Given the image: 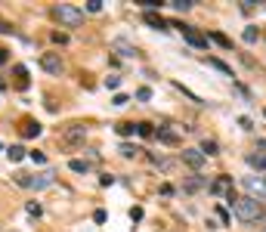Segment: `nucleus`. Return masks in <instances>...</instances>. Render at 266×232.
I'll return each instance as SVG.
<instances>
[{
	"instance_id": "nucleus-27",
	"label": "nucleus",
	"mask_w": 266,
	"mask_h": 232,
	"mask_svg": "<svg viewBox=\"0 0 266 232\" xmlns=\"http://www.w3.org/2000/svg\"><path fill=\"white\" fill-rule=\"evenodd\" d=\"M127 102H130V99H127V96H124V93H118V96H115V99H112V105H118V109H121V105H127Z\"/></svg>"
},
{
	"instance_id": "nucleus-2",
	"label": "nucleus",
	"mask_w": 266,
	"mask_h": 232,
	"mask_svg": "<svg viewBox=\"0 0 266 232\" xmlns=\"http://www.w3.org/2000/svg\"><path fill=\"white\" fill-rule=\"evenodd\" d=\"M53 16H56L59 25H65V28H81V25H84V10H78L74 3H59L53 10Z\"/></svg>"
},
{
	"instance_id": "nucleus-12",
	"label": "nucleus",
	"mask_w": 266,
	"mask_h": 232,
	"mask_svg": "<svg viewBox=\"0 0 266 232\" xmlns=\"http://www.w3.org/2000/svg\"><path fill=\"white\" fill-rule=\"evenodd\" d=\"M40 130H44V127H40L37 121H25L22 124V136H40Z\"/></svg>"
},
{
	"instance_id": "nucleus-10",
	"label": "nucleus",
	"mask_w": 266,
	"mask_h": 232,
	"mask_svg": "<svg viewBox=\"0 0 266 232\" xmlns=\"http://www.w3.org/2000/svg\"><path fill=\"white\" fill-rule=\"evenodd\" d=\"M158 139L167 143V146H177L180 143V133H177V130H170V127H158Z\"/></svg>"
},
{
	"instance_id": "nucleus-4",
	"label": "nucleus",
	"mask_w": 266,
	"mask_h": 232,
	"mask_svg": "<svg viewBox=\"0 0 266 232\" xmlns=\"http://www.w3.org/2000/svg\"><path fill=\"white\" fill-rule=\"evenodd\" d=\"M183 161H186V164H189L192 170H201L207 158L201 155V149H183Z\"/></svg>"
},
{
	"instance_id": "nucleus-20",
	"label": "nucleus",
	"mask_w": 266,
	"mask_h": 232,
	"mask_svg": "<svg viewBox=\"0 0 266 232\" xmlns=\"http://www.w3.org/2000/svg\"><path fill=\"white\" fill-rule=\"evenodd\" d=\"M170 6L177 13H186V10H192V0H170Z\"/></svg>"
},
{
	"instance_id": "nucleus-32",
	"label": "nucleus",
	"mask_w": 266,
	"mask_h": 232,
	"mask_svg": "<svg viewBox=\"0 0 266 232\" xmlns=\"http://www.w3.org/2000/svg\"><path fill=\"white\" fill-rule=\"evenodd\" d=\"M0 62H6V53H3V50H0Z\"/></svg>"
},
{
	"instance_id": "nucleus-33",
	"label": "nucleus",
	"mask_w": 266,
	"mask_h": 232,
	"mask_svg": "<svg viewBox=\"0 0 266 232\" xmlns=\"http://www.w3.org/2000/svg\"><path fill=\"white\" fill-rule=\"evenodd\" d=\"M0 152H3V146H0Z\"/></svg>"
},
{
	"instance_id": "nucleus-18",
	"label": "nucleus",
	"mask_w": 266,
	"mask_h": 232,
	"mask_svg": "<svg viewBox=\"0 0 266 232\" xmlns=\"http://www.w3.org/2000/svg\"><path fill=\"white\" fill-rule=\"evenodd\" d=\"M201 155L207 158V155H217V139H204L201 143Z\"/></svg>"
},
{
	"instance_id": "nucleus-26",
	"label": "nucleus",
	"mask_w": 266,
	"mask_h": 232,
	"mask_svg": "<svg viewBox=\"0 0 266 232\" xmlns=\"http://www.w3.org/2000/svg\"><path fill=\"white\" fill-rule=\"evenodd\" d=\"M102 10V0H87V13H99Z\"/></svg>"
},
{
	"instance_id": "nucleus-5",
	"label": "nucleus",
	"mask_w": 266,
	"mask_h": 232,
	"mask_svg": "<svg viewBox=\"0 0 266 232\" xmlns=\"http://www.w3.org/2000/svg\"><path fill=\"white\" fill-rule=\"evenodd\" d=\"M242 183H245V189H248V198H257V201H260V195L266 192V180H257V177H245Z\"/></svg>"
},
{
	"instance_id": "nucleus-21",
	"label": "nucleus",
	"mask_w": 266,
	"mask_h": 232,
	"mask_svg": "<svg viewBox=\"0 0 266 232\" xmlns=\"http://www.w3.org/2000/svg\"><path fill=\"white\" fill-rule=\"evenodd\" d=\"M68 167H71L74 173H87V170H90V164H87V161H81V158H74V161L68 164Z\"/></svg>"
},
{
	"instance_id": "nucleus-6",
	"label": "nucleus",
	"mask_w": 266,
	"mask_h": 232,
	"mask_svg": "<svg viewBox=\"0 0 266 232\" xmlns=\"http://www.w3.org/2000/svg\"><path fill=\"white\" fill-rule=\"evenodd\" d=\"M40 68L50 71V74H59V71H62V59H59V53H44V56H40Z\"/></svg>"
},
{
	"instance_id": "nucleus-31",
	"label": "nucleus",
	"mask_w": 266,
	"mask_h": 232,
	"mask_svg": "<svg viewBox=\"0 0 266 232\" xmlns=\"http://www.w3.org/2000/svg\"><path fill=\"white\" fill-rule=\"evenodd\" d=\"M238 124H242L245 130H251V127H254V121H251V118H238Z\"/></svg>"
},
{
	"instance_id": "nucleus-22",
	"label": "nucleus",
	"mask_w": 266,
	"mask_h": 232,
	"mask_svg": "<svg viewBox=\"0 0 266 232\" xmlns=\"http://www.w3.org/2000/svg\"><path fill=\"white\" fill-rule=\"evenodd\" d=\"M121 87V78L118 74H109V78H105V90H118Z\"/></svg>"
},
{
	"instance_id": "nucleus-24",
	"label": "nucleus",
	"mask_w": 266,
	"mask_h": 232,
	"mask_svg": "<svg viewBox=\"0 0 266 232\" xmlns=\"http://www.w3.org/2000/svg\"><path fill=\"white\" fill-rule=\"evenodd\" d=\"M25 211H28L31 217H40V204L37 201H28V204H25Z\"/></svg>"
},
{
	"instance_id": "nucleus-13",
	"label": "nucleus",
	"mask_w": 266,
	"mask_h": 232,
	"mask_svg": "<svg viewBox=\"0 0 266 232\" xmlns=\"http://www.w3.org/2000/svg\"><path fill=\"white\" fill-rule=\"evenodd\" d=\"M229 186H232V177H220V180H214L211 192H214V195H220V192H226Z\"/></svg>"
},
{
	"instance_id": "nucleus-19",
	"label": "nucleus",
	"mask_w": 266,
	"mask_h": 232,
	"mask_svg": "<svg viewBox=\"0 0 266 232\" xmlns=\"http://www.w3.org/2000/svg\"><path fill=\"white\" fill-rule=\"evenodd\" d=\"M242 37H245V44H257V37H260V31H257V28H254V25H248V28H245V34H242Z\"/></svg>"
},
{
	"instance_id": "nucleus-23",
	"label": "nucleus",
	"mask_w": 266,
	"mask_h": 232,
	"mask_svg": "<svg viewBox=\"0 0 266 232\" xmlns=\"http://www.w3.org/2000/svg\"><path fill=\"white\" fill-rule=\"evenodd\" d=\"M136 99H139V102H149V99H152V90H149V87H139V90H136Z\"/></svg>"
},
{
	"instance_id": "nucleus-30",
	"label": "nucleus",
	"mask_w": 266,
	"mask_h": 232,
	"mask_svg": "<svg viewBox=\"0 0 266 232\" xmlns=\"http://www.w3.org/2000/svg\"><path fill=\"white\" fill-rule=\"evenodd\" d=\"M211 65H214V68H217V71H223V74H229V68H226V65H223L220 59H211Z\"/></svg>"
},
{
	"instance_id": "nucleus-25",
	"label": "nucleus",
	"mask_w": 266,
	"mask_h": 232,
	"mask_svg": "<svg viewBox=\"0 0 266 232\" xmlns=\"http://www.w3.org/2000/svg\"><path fill=\"white\" fill-rule=\"evenodd\" d=\"M136 133L139 136H152V124H136Z\"/></svg>"
},
{
	"instance_id": "nucleus-14",
	"label": "nucleus",
	"mask_w": 266,
	"mask_h": 232,
	"mask_svg": "<svg viewBox=\"0 0 266 232\" xmlns=\"http://www.w3.org/2000/svg\"><path fill=\"white\" fill-rule=\"evenodd\" d=\"M248 164H251V167L266 170V152H254V155H248Z\"/></svg>"
},
{
	"instance_id": "nucleus-9",
	"label": "nucleus",
	"mask_w": 266,
	"mask_h": 232,
	"mask_svg": "<svg viewBox=\"0 0 266 232\" xmlns=\"http://www.w3.org/2000/svg\"><path fill=\"white\" fill-rule=\"evenodd\" d=\"M180 31H183V37H186L192 47H198V50H204V47H207V37H204V34H198L195 28H189V25H180Z\"/></svg>"
},
{
	"instance_id": "nucleus-29",
	"label": "nucleus",
	"mask_w": 266,
	"mask_h": 232,
	"mask_svg": "<svg viewBox=\"0 0 266 232\" xmlns=\"http://www.w3.org/2000/svg\"><path fill=\"white\" fill-rule=\"evenodd\" d=\"M31 161H34V164H44L47 155H44V152H31Z\"/></svg>"
},
{
	"instance_id": "nucleus-16",
	"label": "nucleus",
	"mask_w": 266,
	"mask_h": 232,
	"mask_svg": "<svg viewBox=\"0 0 266 232\" xmlns=\"http://www.w3.org/2000/svg\"><path fill=\"white\" fill-rule=\"evenodd\" d=\"M6 158H10V161H22L25 158V149L22 146H10V149H6Z\"/></svg>"
},
{
	"instance_id": "nucleus-34",
	"label": "nucleus",
	"mask_w": 266,
	"mask_h": 232,
	"mask_svg": "<svg viewBox=\"0 0 266 232\" xmlns=\"http://www.w3.org/2000/svg\"><path fill=\"white\" fill-rule=\"evenodd\" d=\"M263 232H266V226H263Z\"/></svg>"
},
{
	"instance_id": "nucleus-7",
	"label": "nucleus",
	"mask_w": 266,
	"mask_h": 232,
	"mask_svg": "<svg viewBox=\"0 0 266 232\" xmlns=\"http://www.w3.org/2000/svg\"><path fill=\"white\" fill-rule=\"evenodd\" d=\"M84 136H87V127H81V124H71V127H65V133H62V139H65L68 146L84 143Z\"/></svg>"
},
{
	"instance_id": "nucleus-3",
	"label": "nucleus",
	"mask_w": 266,
	"mask_h": 232,
	"mask_svg": "<svg viewBox=\"0 0 266 232\" xmlns=\"http://www.w3.org/2000/svg\"><path fill=\"white\" fill-rule=\"evenodd\" d=\"M16 183H19L22 189H34V192H37V189H50V186H53V173H37V177H34V173H31V177L19 173Z\"/></svg>"
},
{
	"instance_id": "nucleus-8",
	"label": "nucleus",
	"mask_w": 266,
	"mask_h": 232,
	"mask_svg": "<svg viewBox=\"0 0 266 232\" xmlns=\"http://www.w3.org/2000/svg\"><path fill=\"white\" fill-rule=\"evenodd\" d=\"M112 50H115L118 56H124V59H130V56H136V47H133L127 37H115V40H112Z\"/></svg>"
},
{
	"instance_id": "nucleus-36",
	"label": "nucleus",
	"mask_w": 266,
	"mask_h": 232,
	"mask_svg": "<svg viewBox=\"0 0 266 232\" xmlns=\"http://www.w3.org/2000/svg\"><path fill=\"white\" fill-rule=\"evenodd\" d=\"M263 180H266V177H263Z\"/></svg>"
},
{
	"instance_id": "nucleus-28",
	"label": "nucleus",
	"mask_w": 266,
	"mask_h": 232,
	"mask_svg": "<svg viewBox=\"0 0 266 232\" xmlns=\"http://www.w3.org/2000/svg\"><path fill=\"white\" fill-rule=\"evenodd\" d=\"M121 155H124V158H133V155H136V149H133V146H121Z\"/></svg>"
},
{
	"instance_id": "nucleus-11",
	"label": "nucleus",
	"mask_w": 266,
	"mask_h": 232,
	"mask_svg": "<svg viewBox=\"0 0 266 232\" xmlns=\"http://www.w3.org/2000/svg\"><path fill=\"white\" fill-rule=\"evenodd\" d=\"M143 22L149 25V28H158V31H164V28H167V22H164L158 13H143Z\"/></svg>"
},
{
	"instance_id": "nucleus-17",
	"label": "nucleus",
	"mask_w": 266,
	"mask_h": 232,
	"mask_svg": "<svg viewBox=\"0 0 266 232\" xmlns=\"http://www.w3.org/2000/svg\"><path fill=\"white\" fill-rule=\"evenodd\" d=\"M211 40H214V44H220L223 50H229V47H232V40H229L226 34H220V31H211Z\"/></svg>"
},
{
	"instance_id": "nucleus-15",
	"label": "nucleus",
	"mask_w": 266,
	"mask_h": 232,
	"mask_svg": "<svg viewBox=\"0 0 266 232\" xmlns=\"http://www.w3.org/2000/svg\"><path fill=\"white\" fill-rule=\"evenodd\" d=\"M115 130H118V136H133V133H136V124H130V121H121Z\"/></svg>"
},
{
	"instance_id": "nucleus-1",
	"label": "nucleus",
	"mask_w": 266,
	"mask_h": 232,
	"mask_svg": "<svg viewBox=\"0 0 266 232\" xmlns=\"http://www.w3.org/2000/svg\"><path fill=\"white\" fill-rule=\"evenodd\" d=\"M232 211H235V217L242 223H257L263 220V204L257 201V198H235V204H232Z\"/></svg>"
},
{
	"instance_id": "nucleus-35",
	"label": "nucleus",
	"mask_w": 266,
	"mask_h": 232,
	"mask_svg": "<svg viewBox=\"0 0 266 232\" xmlns=\"http://www.w3.org/2000/svg\"><path fill=\"white\" fill-rule=\"evenodd\" d=\"M263 115H266V112H263Z\"/></svg>"
}]
</instances>
